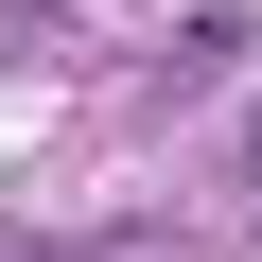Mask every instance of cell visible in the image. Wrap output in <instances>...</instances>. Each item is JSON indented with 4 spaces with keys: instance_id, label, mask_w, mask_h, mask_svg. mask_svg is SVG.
<instances>
[{
    "instance_id": "cell-1",
    "label": "cell",
    "mask_w": 262,
    "mask_h": 262,
    "mask_svg": "<svg viewBox=\"0 0 262 262\" xmlns=\"http://www.w3.org/2000/svg\"><path fill=\"white\" fill-rule=\"evenodd\" d=\"M245 192H262V122H245Z\"/></svg>"
}]
</instances>
